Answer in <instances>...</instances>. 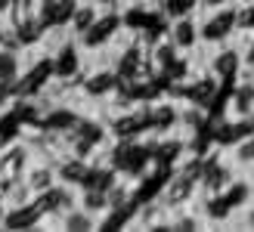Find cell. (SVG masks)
<instances>
[{
	"label": "cell",
	"instance_id": "obj_1",
	"mask_svg": "<svg viewBox=\"0 0 254 232\" xmlns=\"http://www.w3.org/2000/svg\"><path fill=\"white\" fill-rule=\"evenodd\" d=\"M236 179V164L220 158V152H205L198 167V189L201 195H217Z\"/></svg>",
	"mask_w": 254,
	"mask_h": 232
},
{
	"label": "cell",
	"instance_id": "obj_2",
	"mask_svg": "<svg viewBox=\"0 0 254 232\" xmlns=\"http://www.w3.org/2000/svg\"><path fill=\"white\" fill-rule=\"evenodd\" d=\"M236 34V22H233V3L217 6L211 12H201L198 19V37L205 47H220Z\"/></svg>",
	"mask_w": 254,
	"mask_h": 232
},
{
	"label": "cell",
	"instance_id": "obj_3",
	"mask_svg": "<svg viewBox=\"0 0 254 232\" xmlns=\"http://www.w3.org/2000/svg\"><path fill=\"white\" fill-rule=\"evenodd\" d=\"M121 28H124V25H121V12L106 9V12H99L96 22L81 37H74V41L81 44V50H99V47H109L112 41H115Z\"/></svg>",
	"mask_w": 254,
	"mask_h": 232
},
{
	"label": "cell",
	"instance_id": "obj_4",
	"mask_svg": "<svg viewBox=\"0 0 254 232\" xmlns=\"http://www.w3.org/2000/svg\"><path fill=\"white\" fill-rule=\"evenodd\" d=\"M118 84H121V77L115 74V68H96V71H90V74H84V81H81L78 90H81L87 99L106 102V99L118 90Z\"/></svg>",
	"mask_w": 254,
	"mask_h": 232
},
{
	"label": "cell",
	"instance_id": "obj_5",
	"mask_svg": "<svg viewBox=\"0 0 254 232\" xmlns=\"http://www.w3.org/2000/svg\"><path fill=\"white\" fill-rule=\"evenodd\" d=\"M242 50L239 47H230V41L220 44V50L208 59V71L217 77V81H233V77L242 71Z\"/></svg>",
	"mask_w": 254,
	"mask_h": 232
},
{
	"label": "cell",
	"instance_id": "obj_6",
	"mask_svg": "<svg viewBox=\"0 0 254 232\" xmlns=\"http://www.w3.org/2000/svg\"><path fill=\"white\" fill-rule=\"evenodd\" d=\"M31 158H34V152H31V146L25 143H9V146H3V152H0V174L3 176H9V179H19L22 174H25V167L31 164Z\"/></svg>",
	"mask_w": 254,
	"mask_h": 232
},
{
	"label": "cell",
	"instance_id": "obj_7",
	"mask_svg": "<svg viewBox=\"0 0 254 232\" xmlns=\"http://www.w3.org/2000/svg\"><path fill=\"white\" fill-rule=\"evenodd\" d=\"M168 37L174 41V47L180 50V53H192V50L201 44V37H198V19H195V16L171 19V25H168Z\"/></svg>",
	"mask_w": 254,
	"mask_h": 232
},
{
	"label": "cell",
	"instance_id": "obj_8",
	"mask_svg": "<svg viewBox=\"0 0 254 232\" xmlns=\"http://www.w3.org/2000/svg\"><path fill=\"white\" fill-rule=\"evenodd\" d=\"M44 223V211L34 198L28 204H19V208H6L3 217V229H34Z\"/></svg>",
	"mask_w": 254,
	"mask_h": 232
},
{
	"label": "cell",
	"instance_id": "obj_9",
	"mask_svg": "<svg viewBox=\"0 0 254 232\" xmlns=\"http://www.w3.org/2000/svg\"><path fill=\"white\" fill-rule=\"evenodd\" d=\"M22 179L28 183V189L34 192V195H41V192H47L53 183H59V179H56V164L47 161V158H44V161H34V158H31V164L25 167Z\"/></svg>",
	"mask_w": 254,
	"mask_h": 232
},
{
	"label": "cell",
	"instance_id": "obj_10",
	"mask_svg": "<svg viewBox=\"0 0 254 232\" xmlns=\"http://www.w3.org/2000/svg\"><path fill=\"white\" fill-rule=\"evenodd\" d=\"M251 112H254V77H245L230 96V118H245Z\"/></svg>",
	"mask_w": 254,
	"mask_h": 232
},
{
	"label": "cell",
	"instance_id": "obj_11",
	"mask_svg": "<svg viewBox=\"0 0 254 232\" xmlns=\"http://www.w3.org/2000/svg\"><path fill=\"white\" fill-rule=\"evenodd\" d=\"M87 167H90V161H81V158H74V155H62L56 161V179L65 183V186H81Z\"/></svg>",
	"mask_w": 254,
	"mask_h": 232
},
{
	"label": "cell",
	"instance_id": "obj_12",
	"mask_svg": "<svg viewBox=\"0 0 254 232\" xmlns=\"http://www.w3.org/2000/svg\"><path fill=\"white\" fill-rule=\"evenodd\" d=\"M96 16H99V6L96 3H90V0H78V6H74V12H71V22H68V34L71 37H81L96 22Z\"/></svg>",
	"mask_w": 254,
	"mask_h": 232
},
{
	"label": "cell",
	"instance_id": "obj_13",
	"mask_svg": "<svg viewBox=\"0 0 254 232\" xmlns=\"http://www.w3.org/2000/svg\"><path fill=\"white\" fill-rule=\"evenodd\" d=\"M22 74V56L12 47H0V87L12 84Z\"/></svg>",
	"mask_w": 254,
	"mask_h": 232
},
{
	"label": "cell",
	"instance_id": "obj_14",
	"mask_svg": "<svg viewBox=\"0 0 254 232\" xmlns=\"http://www.w3.org/2000/svg\"><path fill=\"white\" fill-rule=\"evenodd\" d=\"M56 226L71 229V232H81V229H99V217L87 214L84 208H71V211H65V214L59 217V223H56Z\"/></svg>",
	"mask_w": 254,
	"mask_h": 232
},
{
	"label": "cell",
	"instance_id": "obj_15",
	"mask_svg": "<svg viewBox=\"0 0 254 232\" xmlns=\"http://www.w3.org/2000/svg\"><path fill=\"white\" fill-rule=\"evenodd\" d=\"M78 208H84L87 214H93V217L103 220L106 211H109V195L99 192V189H81L78 192Z\"/></svg>",
	"mask_w": 254,
	"mask_h": 232
},
{
	"label": "cell",
	"instance_id": "obj_16",
	"mask_svg": "<svg viewBox=\"0 0 254 232\" xmlns=\"http://www.w3.org/2000/svg\"><path fill=\"white\" fill-rule=\"evenodd\" d=\"M233 22L236 34H254V0H233Z\"/></svg>",
	"mask_w": 254,
	"mask_h": 232
},
{
	"label": "cell",
	"instance_id": "obj_17",
	"mask_svg": "<svg viewBox=\"0 0 254 232\" xmlns=\"http://www.w3.org/2000/svg\"><path fill=\"white\" fill-rule=\"evenodd\" d=\"M158 12L168 19H180V16H192L198 12V0H155Z\"/></svg>",
	"mask_w": 254,
	"mask_h": 232
},
{
	"label": "cell",
	"instance_id": "obj_18",
	"mask_svg": "<svg viewBox=\"0 0 254 232\" xmlns=\"http://www.w3.org/2000/svg\"><path fill=\"white\" fill-rule=\"evenodd\" d=\"M19 127H22V121L16 118L12 109H6L3 115H0V149L9 146V143H16V139H19Z\"/></svg>",
	"mask_w": 254,
	"mask_h": 232
},
{
	"label": "cell",
	"instance_id": "obj_19",
	"mask_svg": "<svg viewBox=\"0 0 254 232\" xmlns=\"http://www.w3.org/2000/svg\"><path fill=\"white\" fill-rule=\"evenodd\" d=\"M34 198V192L28 189V183L19 176V179H12L9 183V189H6V195H3V201H6V208H19V204H28Z\"/></svg>",
	"mask_w": 254,
	"mask_h": 232
},
{
	"label": "cell",
	"instance_id": "obj_20",
	"mask_svg": "<svg viewBox=\"0 0 254 232\" xmlns=\"http://www.w3.org/2000/svg\"><path fill=\"white\" fill-rule=\"evenodd\" d=\"M230 161H233V164H239V167L254 164V136L239 139V143L233 146V158H230Z\"/></svg>",
	"mask_w": 254,
	"mask_h": 232
},
{
	"label": "cell",
	"instance_id": "obj_21",
	"mask_svg": "<svg viewBox=\"0 0 254 232\" xmlns=\"http://www.w3.org/2000/svg\"><path fill=\"white\" fill-rule=\"evenodd\" d=\"M226 3H233V0H198V12H211V9L226 6Z\"/></svg>",
	"mask_w": 254,
	"mask_h": 232
},
{
	"label": "cell",
	"instance_id": "obj_22",
	"mask_svg": "<svg viewBox=\"0 0 254 232\" xmlns=\"http://www.w3.org/2000/svg\"><path fill=\"white\" fill-rule=\"evenodd\" d=\"M90 3H96V6H106V9H115V3H118V0H90Z\"/></svg>",
	"mask_w": 254,
	"mask_h": 232
},
{
	"label": "cell",
	"instance_id": "obj_23",
	"mask_svg": "<svg viewBox=\"0 0 254 232\" xmlns=\"http://www.w3.org/2000/svg\"><path fill=\"white\" fill-rule=\"evenodd\" d=\"M9 6H12V0H0V16H6Z\"/></svg>",
	"mask_w": 254,
	"mask_h": 232
},
{
	"label": "cell",
	"instance_id": "obj_24",
	"mask_svg": "<svg viewBox=\"0 0 254 232\" xmlns=\"http://www.w3.org/2000/svg\"><path fill=\"white\" fill-rule=\"evenodd\" d=\"M3 217H6V201L0 198V229H3Z\"/></svg>",
	"mask_w": 254,
	"mask_h": 232
},
{
	"label": "cell",
	"instance_id": "obj_25",
	"mask_svg": "<svg viewBox=\"0 0 254 232\" xmlns=\"http://www.w3.org/2000/svg\"><path fill=\"white\" fill-rule=\"evenodd\" d=\"M127 3H155V0H127Z\"/></svg>",
	"mask_w": 254,
	"mask_h": 232
},
{
	"label": "cell",
	"instance_id": "obj_26",
	"mask_svg": "<svg viewBox=\"0 0 254 232\" xmlns=\"http://www.w3.org/2000/svg\"><path fill=\"white\" fill-rule=\"evenodd\" d=\"M251 198H254V183H251Z\"/></svg>",
	"mask_w": 254,
	"mask_h": 232
}]
</instances>
